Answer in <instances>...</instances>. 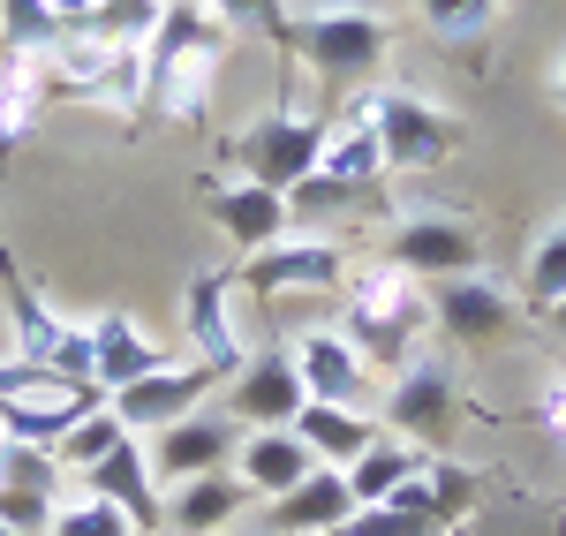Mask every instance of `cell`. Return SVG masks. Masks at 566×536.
<instances>
[{
	"label": "cell",
	"mask_w": 566,
	"mask_h": 536,
	"mask_svg": "<svg viewBox=\"0 0 566 536\" xmlns=\"http://www.w3.org/2000/svg\"><path fill=\"white\" fill-rule=\"evenodd\" d=\"M227 45H234V23L227 15H212L205 0H167L159 8V31L144 39V114L197 122Z\"/></svg>",
	"instance_id": "obj_1"
},
{
	"label": "cell",
	"mask_w": 566,
	"mask_h": 536,
	"mask_svg": "<svg viewBox=\"0 0 566 536\" xmlns=\"http://www.w3.org/2000/svg\"><path fill=\"white\" fill-rule=\"evenodd\" d=\"M340 303H348L340 333L355 340V356L370 362V370H400V362L416 356L423 325H431V287L408 280L400 265L348 272V295H340Z\"/></svg>",
	"instance_id": "obj_2"
},
{
	"label": "cell",
	"mask_w": 566,
	"mask_h": 536,
	"mask_svg": "<svg viewBox=\"0 0 566 536\" xmlns=\"http://www.w3.org/2000/svg\"><path fill=\"white\" fill-rule=\"evenodd\" d=\"M0 295H8V356L98 386V378H91V325H69V317L53 311L39 287L23 280V265L8 258V242H0Z\"/></svg>",
	"instance_id": "obj_3"
},
{
	"label": "cell",
	"mask_w": 566,
	"mask_h": 536,
	"mask_svg": "<svg viewBox=\"0 0 566 536\" xmlns=\"http://www.w3.org/2000/svg\"><path fill=\"white\" fill-rule=\"evenodd\" d=\"M295 53L310 61V76L340 98L392 53V23L370 15V8H310V15H295Z\"/></svg>",
	"instance_id": "obj_4"
},
{
	"label": "cell",
	"mask_w": 566,
	"mask_h": 536,
	"mask_svg": "<svg viewBox=\"0 0 566 536\" xmlns=\"http://www.w3.org/2000/svg\"><path fill=\"white\" fill-rule=\"evenodd\" d=\"M363 106H370V129L386 144L392 175H431L461 151V122L431 106L423 91H363Z\"/></svg>",
	"instance_id": "obj_5"
},
{
	"label": "cell",
	"mask_w": 566,
	"mask_h": 536,
	"mask_svg": "<svg viewBox=\"0 0 566 536\" xmlns=\"http://www.w3.org/2000/svg\"><path fill=\"white\" fill-rule=\"evenodd\" d=\"M392 258L386 265H400L408 280H461V272H483V234L476 220H461V212H400L392 220Z\"/></svg>",
	"instance_id": "obj_6"
},
{
	"label": "cell",
	"mask_w": 566,
	"mask_h": 536,
	"mask_svg": "<svg viewBox=\"0 0 566 536\" xmlns=\"http://www.w3.org/2000/svg\"><path fill=\"white\" fill-rule=\"evenodd\" d=\"M317 151H325V122H303V114H287V106L258 114L250 129L234 136V167H242V181H264V189H280V197L317 167Z\"/></svg>",
	"instance_id": "obj_7"
},
{
	"label": "cell",
	"mask_w": 566,
	"mask_h": 536,
	"mask_svg": "<svg viewBox=\"0 0 566 536\" xmlns=\"http://www.w3.org/2000/svg\"><path fill=\"white\" fill-rule=\"evenodd\" d=\"M250 295H264V303H280V295H325V287H348V250L333 242V234H287V242H272V250H258L250 265L234 272Z\"/></svg>",
	"instance_id": "obj_8"
},
{
	"label": "cell",
	"mask_w": 566,
	"mask_h": 536,
	"mask_svg": "<svg viewBox=\"0 0 566 536\" xmlns=\"http://www.w3.org/2000/svg\"><path fill=\"white\" fill-rule=\"evenodd\" d=\"M234 295H242V280L219 272V265H205L181 287V340H189L197 362H212L219 378H234L242 356H250V348H242V325H234Z\"/></svg>",
	"instance_id": "obj_9"
},
{
	"label": "cell",
	"mask_w": 566,
	"mask_h": 536,
	"mask_svg": "<svg viewBox=\"0 0 566 536\" xmlns=\"http://www.w3.org/2000/svg\"><path fill=\"white\" fill-rule=\"evenodd\" d=\"M453 423H461V393H453V370L446 362H408L400 386L386 393V431L408 439L423 453L453 446Z\"/></svg>",
	"instance_id": "obj_10"
},
{
	"label": "cell",
	"mask_w": 566,
	"mask_h": 536,
	"mask_svg": "<svg viewBox=\"0 0 566 536\" xmlns=\"http://www.w3.org/2000/svg\"><path fill=\"white\" fill-rule=\"evenodd\" d=\"M431 325L453 348H491L522 325V311L491 272H461V280H431Z\"/></svg>",
	"instance_id": "obj_11"
},
{
	"label": "cell",
	"mask_w": 566,
	"mask_h": 536,
	"mask_svg": "<svg viewBox=\"0 0 566 536\" xmlns=\"http://www.w3.org/2000/svg\"><path fill=\"white\" fill-rule=\"evenodd\" d=\"M212 386H227L212 362H167V370H151V378L122 386V393H106V408L122 416V431L151 439V431H167V423H181V416H197Z\"/></svg>",
	"instance_id": "obj_12"
},
{
	"label": "cell",
	"mask_w": 566,
	"mask_h": 536,
	"mask_svg": "<svg viewBox=\"0 0 566 536\" xmlns=\"http://www.w3.org/2000/svg\"><path fill=\"white\" fill-rule=\"evenodd\" d=\"M144 453H151V476L159 484H189V476H212V469H227L242 453V423L227 408H197V416H181L167 431H151Z\"/></svg>",
	"instance_id": "obj_13"
},
{
	"label": "cell",
	"mask_w": 566,
	"mask_h": 536,
	"mask_svg": "<svg viewBox=\"0 0 566 536\" xmlns=\"http://www.w3.org/2000/svg\"><path fill=\"white\" fill-rule=\"evenodd\" d=\"M84 476V492L91 498H106V506H122L144 536H159L167 529V498H159V476H151V453H144V439L136 431H122L114 446L98 453L91 469H76Z\"/></svg>",
	"instance_id": "obj_14"
},
{
	"label": "cell",
	"mask_w": 566,
	"mask_h": 536,
	"mask_svg": "<svg viewBox=\"0 0 566 536\" xmlns=\"http://www.w3.org/2000/svg\"><path fill=\"white\" fill-rule=\"evenodd\" d=\"M227 416L250 423V431H287L303 416V378H295V356L287 348H264L250 356L234 378H227Z\"/></svg>",
	"instance_id": "obj_15"
},
{
	"label": "cell",
	"mask_w": 566,
	"mask_h": 536,
	"mask_svg": "<svg viewBox=\"0 0 566 536\" xmlns=\"http://www.w3.org/2000/svg\"><path fill=\"white\" fill-rule=\"evenodd\" d=\"M287 356H295V378H303V401H333V408L370 401V362L355 356V340L340 325L333 333H303Z\"/></svg>",
	"instance_id": "obj_16"
},
{
	"label": "cell",
	"mask_w": 566,
	"mask_h": 536,
	"mask_svg": "<svg viewBox=\"0 0 566 536\" xmlns=\"http://www.w3.org/2000/svg\"><path fill=\"white\" fill-rule=\"evenodd\" d=\"M205 212H212V227L234 242V250H272V242H287V197L280 189H264V181H212L205 189Z\"/></svg>",
	"instance_id": "obj_17"
},
{
	"label": "cell",
	"mask_w": 566,
	"mask_h": 536,
	"mask_svg": "<svg viewBox=\"0 0 566 536\" xmlns=\"http://www.w3.org/2000/svg\"><path fill=\"white\" fill-rule=\"evenodd\" d=\"M310 175L340 181V189H355V197H378V181H386L392 167H386V144H378V129H370V106H363V98L325 122V151H317Z\"/></svg>",
	"instance_id": "obj_18"
},
{
	"label": "cell",
	"mask_w": 566,
	"mask_h": 536,
	"mask_svg": "<svg viewBox=\"0 0 566 536\" xmlns=\"http://www.w3.org/2000/svg\"><path fill=\"white\" fill-rule=\"evenodd\" d=\"M151 370H167V348H159L129 311L91 317V378H98V393H122V386L151 378Z\"/></svg>",
	"instance_id": "obj_19"
},
{
	"label": "cell",
	"mask_w": 566,
	"mask_h": 536,
	"mask_svg": "<svg viewBox=\"0 0 566 536\" xmlns=\"http://www.w3.org/2000/svg\"><path fill=\"white\" fill-rule=\"evenodd\" d=\"M348 514H355L348 476L317 461V469H310L295 492H280V498H272L264 529H272V536H325V529H348Z\"/></svg>",
	"instance_id": "obj_20"
},
{
	"label": "cell",
	"mask_w": 566,
	"mask_h": 536,
	"mask_svg": "<svg viewBox=\"0 0 566 536\" xmlns=\"http://www.w3.org/2000/svg\"><path fill=\"white\" fill-rule=\"evenodd\" d=\"M287 431H295L325 469H348V461H363V453L386 439L378 416H363V408H333V401H303V416H295Z\"/></svg>",
	"instance_id": "obj_21"
},
{
	"label": "cell",
	"mask_w": 566,
	"mask_h": 536,
	"mask_svg": "<svg viewBox=\"0 0 566 536\" xmlns=\"http://www.w3.org/2000/svg\"><path fill=\"white\" fill-rule=\"evenodd\" d=\"M242 506H250V484H242L234 469H212V476L175 484V498H167V529L175 536H219Z\"/></svg>",
	"instance_id": "obj_22"
},
{
	"label": "cell",
	"mask_w": 566,
	"mask_h": 536,
	"mask_svg": "<svg viewBox=\"0 0 566 536\" xmlns=\"http://www.w3.org/2000/svg\"><path fill=\"white\" fill-rule=\"evenodd\" d=\"M310 469H317V453L295 439V431H250L242 439V484H250V498H280V492H295Z\"/></svg>",
	"instance_id": "obj_23"
},
{
	"label": "cell",
	"mask_w": 566,
	"mask_h": 536,
	"mask_svg": "<svg viewBox=\"0 0 566 536\" xmlns=\"http://www.w3.org/2000/svg\"><path fill=\"white\" fill-rule=\"evenodd\" d=\"M76 39H84V23L53 15L45 0H0V61H8V53H31V61H53V53H69Z\"/></svg>",
	"instance_id": "obj_24"
},
{
	"label": "cell",
	"mask_w": 566,
	"mask_h": 536,
	"mask_svg": "<svg viewBox=\"0 0 566 536\" xmlns=\"http://www.w3.org/2000/svg\"><path fill=\"white\" fill-rule=\"evenodd\" d=\"M416 469H423V446H408V439H392V431H386V439L363 453V461H348L340 476H348V498H355V506H386V498L400 492Z\"/></svg>",
	"instance_id": "obj_25"
},
{
	"label": "cell",
	"mask_w": 566,
	"mask_h": 536,
	"mask_svg": "<svg viewBox=\"0 0 566 536\" xmlns=\"http://www.w3.org/2000/svg\"><path fill=\"white\" fill-rule=\"evenodd\" d=\"M416 15H423V31H438L446 45H476V39L499 31L506 0H416Z\"/></svg>",
	"instance_id": "obj_26"
},
{
	"label": "cell",
	"mask_w": 566,
	"mask_h": 536,
	"mask_svg": "<svg viewBox=\"0 0 566 536\" xmlns=\"http://www.w3.org/2000/svg\"><path fill=\"white\" fill-rule=\"evenodd\" d=\"M159 8H167V0H98V8L84 15V31L106 39V45H144L151 31H159Z\"/></svg>",
	"instance_id": "obj_27"
},
{
	"label": "cell",
	"mask_w": 566,
	"mask_h": 536,
	"mask_svg": "<svg viewBox=\"0 0 566 536\" xmlns=\"http://www.w3.org/2000/svg\"><path fill=\"white\" fill-rule=\"evenodd\" d=\"M522 295L536 303V311L566 303V227H544V234H536V250H528V272H522Z\"/></svg>",
	"instance_id": "obj_28"
},
{
	"label": "cell",
	"mask_w": 566,
	"mask_h": 536,
	"mask_svg": "<svg viewBox=\"0 0 566 536\" xmlns=\"http://www.w3.org/2000/svg\"><path fill=\"white\" fill-rule=\"evenodd\" d=\"M212 15H227L234 31H258L272 39L280 53H295V15H287V0H205Z\"/></svg>",
	"instance_id": "obj_29"
},
{
	"label": "cell",
	"mask_w": 566,
	"mask_h": 536,
	"mask_svg": "<svg viewBox=\"0 0 566 536\" xmlns=\"http://www.w3.org/2000/svg\"><path fill=\"white\" fill-rule=\"evenodd\" d=\"M45 536H144L129 522V514H122V506H106V498H76V506H53V529Z\"/></svg>",
	"instance_id": "obj_30"
},
{
	"label": "cell",
	"mask_w": 566,
	"mask_h": 536,
	"mask_svg": "<svg viewBox=\"0 0 566 536\" xmlns=\"http://www.w3.org/2000/svg\"><path fill=\"white\" fill-rule=\"evenodd\" d=\"M114 439H122V416H114V408H91V416H84V423H76V431H69L53 453H61V469L76 476V469H91V461L114 446Z\"/></svg>",
	"instance_id": "obj_31"
},
{
	"label": "cell",
	"mask_w": 566,
	"mask_h": 536,
	"mask_svg": "<svg viewBox=\"0 0 566 536\" xmlns=\"http://www.w3.org/2000/svg\"><path fill=\"white\" fill-rule=\"evenodd\" d=\"M348 536H446V529L423 522V514H408V506H355Z\"/></svg>",
	"instance_id": "obj_32"
},
{
	"label": "cell",
	"mask_w": 566,
	"mask_h": 536,
	"mask_svg": "<svg viewBox=\"0 0 566 536\" xmlns=\"http://www.w3.org/2000/svg\"><path fill=\"white\" fill-rule=\"evenodd\" d=\"M0 522L15 536H45L53 529V492H23V484H0Z\"/></svg>",
	"instance_id": "obj_33"
},
{
	"label": "cell",
	"mask_w": 566,
	"mask_h": 536,
	"mask_svg": "<svg viewBox=\"0 0 566 536\" xmlns=\"http://www.w3.org/2000/svg\"><path fill=\"white\" fill-rule=\"evenodd\" d=\"M536 416H544V423H552V431L566 439V370H559V378H544V393H536Z\"/></svg>",
	"instance_id": "obj_34"
},
{
	"label": "cell",
	"mask_w": 566,
	"mask_h": 536,
	"mask_svg": "<svg viewBox=\"0 0 566 536\" xmlns=\"http://www.w3.org/2000/svg\"><path fill=\"white\" fill-rule=\"evenodd\" d=\"M45 8H53V15H69V23H84V15L98 8V0H45Z\"/></svg>",
	"instance_id": "obj_35"
},
{
	"label": "cell",
	"mask_w": 566,
	"mask_h": 536,
	"mask_svg": "<svg viewBox=\"0 0 566 536\" xmlns=\"http://www.w3.org/2000/svg\"><path fill=\"white\" fill-rule=\"evenodd\" d=\"M552 98H559V114H566V53H559V69H552Z\"/></svg>",
	"instance_id": "obj_36"
},
{
	"label": "cell",
	"mask_w": 566,
	"mask_h": 536,
	"mask_svg": "<svg viewBox=\"0 0 566 536\" xmlns=\"http://www.w3.org/2000/svg\"><path fill=\"white\" fill-rule=\"evenodd\" d=\"M552 325H559V333H566V303H552Z\"/></svg>",
	"instance_id": "obj_37"
},
{
	"label": "cell",
	"mask_w": 566,
	"mask_h": 536,
	"mask_svg": "<svg viewBox=\"0 0 566 536\" xmlns=\"http://www.w3.org/2000/svg\"><path fill=\"white\" fill-rule=\"evenodd\" d=\"M8 144H15V136H8V129H0V151H8Z\"/></svg>",
	"instance_id": "obj_38"
},
{
	"label": "cell",
	"mask_w": 566,
	"mask_h": 536,
	"mask_svg": "<svg viewBox=\"0 0 566 536\" xmlns=\"http://www.w3.org/2000/svg\"><path fill=\"white\" fill-rule=\"evenodd\" d=\"M0 536H15V529H8V522H0Z\"/></svg>",
	"instance_id": "obj_39"
},
{
	"label": "cell",
	"mask_w": 566,
	"mask_h": 536,
	"mask_svg": "<svg viewBox=\"0 0 566 536\" xmlns=\"http://www.w3.org/2000/svg\"><path fill=\"white\" fill-rule=\"evenodd\" d=\"M325 536H348V529H325Z\"/></svg>",
	"instance_id": "obj_40"
},
{
	"label": "cell",
	"mask_w": 566,
	"mask_h": 536,
	"mask_svg": "<svg viewBox=\"0 0 566 536\" xmlns=\"http://www.w3.org/2000/svg\"><path fill=\"white\" fill-rule=\"evenodd\" d=\"M264 536H272V529H264Z\"/></svg>",
	"instance_id": "obj_41"
}]
</instances>
